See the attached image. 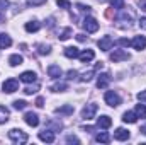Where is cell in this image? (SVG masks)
I'll return each mask as SVG.
<instances>
[{
	"mask_svg": "<svg viewBox=\"0 0 146 145\" xmlns=\"http://www.w3.org/2000/svg\"><path fill=\"white\" fill-rule=\"evenodd\" d=\"M61 68L58 67V65H49L48 67V75L51 77V79H60L61 77Z\"/></svg>",
	"mask_w": 146,
	"mask_h": 145,
	"instance_id": "17",
	"label": "cell"
},
{
	"mask_svg": "<svg viewBox=\"0 0 146 145\" xmlns=\"http://www.w3.org/2000/svg\"><path fill=\"white\" fill-rule=\"evenodd\" d=\"M110 80H112L110 73H107V72L100 73V75L97 77V87H99V89H106V87L110 84Z\"/></svg>",
	"mask_w": 146,
	"mask_h": 145,
	"instance_id": "8",
	"label": "cell"
},
{
	"mask_svg": "<svg viewBox=\"0 0 146 145\" xmlns=\"http://www.w3.org/2000/svg\"><path fill=\"white\" fill-rule=\"evenodd\" d=\"M9 118H10V111L5 108V106H0V125L7 123Z\"/></svg>",
	"mask_w": 146,
	"mask_h": 145,
	"instance_id": "23",
	"label": "cell"
},
{
	"mask_svg": "<svg viewBox=\"0 0 146 145\" xmlns=\"http://www.w3.org/2000/svg\"><path fill=\"white\" fill-rule=\"evenodd\" d=\"M53 92H65V91H68V84L66 82H56V84H53L51 87H49Z\"/></svg>",
	"mask_w": 146,
	"mask_h": 145,
	"instance_id": "18",
	"label": "cell"
},
{
	"mask_svg": "<svg viewBox=\"0 0 146 145\" xmlns=\"http://www.w3.org/2000/svg\"><path fill=\"white\" fill-rule=\"evenodd\" d=\"M2 22H5V14L0 12V24H2Z\"/></svg>",
	"mask_w": 146,
	"mask_h": 145,
	"instance_id": "47",
	"label": "cell"
},
{
	"mask_svg": "<svg viewBox=\"0 0 146 145\" xmlns=\"http://www.w3.org/2000/svg\"><path fill=\"white\" fill-rule=\"evenodd\" d=\"M129 137H131V133L126 128H117L114 132V138L119 140V142H126V140H129Z\"/></svg>",
	"mask_w": 146,
	"mask_h": 145,
	"instance_id": "12",
	"label": "cell"
},
{
	"mask_svg": "<svg viewBox=\"0 0 146 145\" xmlns=\"http://www.w3.org/2000/svg\"><path fill=\"white\" fill-rule=\"evenodd\" d=\"M70 36H72V29H70V28H65V29L60 33V36H58V38H60L61 41H66Z\"/></svg>",
	"mask_w": 146,
	"mask_h": 145,
	"instance_id": "31",
	"label": "cell"
},
{
	"mask_svg": "<svg viewBox=\"0 0 146 145\" xmlns=\"http://www.w3.org/2000/svg\"><path fill=\"white\" fill-rule=\"evenodd\" d=\"M78 55H80V50H78L76 46H68V48H65V56H66V58H78Z\"/></svg>",
	"mask_w": 146,
	"mask_h": 145,
	"instance_id": "20",
	"label": "cell"
},
{
	"mask_svg": "<svg viewBox=\"0 0 146 145\" xmlns=\"http://www.w3.org/2000/svg\"><path fill=\"white\" fill-rule=\"evenodd\" d=\"M9 138H10L14 144H26V142L29 140L27 133H24V132L19 130V128H12V130L9 132Z\"/></svg>",
	"mask_w": 146,
	"mask_h": 145,
	"instance_id": "2",
	"label": "cell"
},
{
	"mask_svg": "<svg viewBox=\"0 0 146 145\" xmlns=\"http://www.w3.org/2000/svg\"><path fill=\"white\" fill-rule=\"evenodd\" d=\"M110 7H112L114 10H121V9H124L126 5H124V0H110Z\"/></svg>",
	"mask_w": 146,
	"mask_h": 145,
	"instance_id": "30",
	"label": "cell"
},
{
	"mask_svg": "<svg viewBox=\"0 0 146 145\" xmlns=\"http://www.w3.org/2000/svg\"><path fill=\"white\" fill-rule=\"evenodd\" d=\"M104 99H106V103L109 104L110 108H117L121 104V96L117 92H114V91H107L106 96H104Z\"/></svg>",
	"mask_w": 146,
	"mask_h": 145,
	"instance_id": "4",
	"label": "cell"
},
{
	"mask_svg": "<svg viewBox=\"0 0 146 145\" xmlns=\"http://www.w3.org/2000/svg\"><path fill=\"white\" fill-rule=\"evenodd\" d=\"M115 44H119V46H126V48H127V46H131V41L126 39V38H121V39L115 41Z\"/></svg>",
	"mask_w": 146,
	"mask_h": 145,
	"instance_id": "35",
	"label": "cell"
},
{
	"mask_svg": "<svg viewBox=\"0 0 146 145\" xmlns=\"http://www.w3.org/2000/svg\"><path fill=\"white\" fill-rule=\"evenodd\" d=\"M97 111H99V106H97V104H94V103H92V104H87L85 108L82 109V118L87 119V121H88V119H94L95 114H97Z\"/></svg>",
	"mask_w": 146,
	"mask_h": 145,
	"instance_id": "5",
	"label": "cell"
},
{
	"mask_svg": "<svg viewBox=\"0 0 146 145\" xmlns=\"http://www.w3.org/2000/svg\"><path fill=\"white\" fill-rule=\"evenodd\" d=\"M73 111H75V108H73L72 104H65V106L56 108V113H58V114H66V116L73 114Z\"/></svg>",
	"mask_w": 146,
	"mask_h": 145,
	"instance_id": "22",
	"label": "cell"
},
{
	"mask_svg": "<svg viewBox=\"0 0 146 145\" xmlns=\"http://www.w3.org/2000/svg\"><path fill=\"white\" fill-rule=\"evenodd\" d=\"M139 132H141L143 135H146V125H145V126H141V130H139Z\"/></svg>",
	"mask_w": 146,
	"mask_h": 145,
	"instance_id": "48",
	"label": "cell"
},
{
	"mask_svg": "<svg viewBox=\"0 0 146 145\" xmlns=\"http://www.w3.org/2000/svg\"><path fill=\"white\" fill-rule=\"evenodd\" d=\"M95 140H97L99 144H109L110 142V135L107 133V132H100V133H97Z\"/></svg>",
	"mask_w": 146,
	"mask_h": 145,
	"instance_id": "25",
	"label": "cell"
},
{
	"mask_svg": "<svg viewBox=\"0 0 146 145\" xmlns=\"http://www.w3.org/2000/svg\"><path fill=\"white\" fill-rule=\"evenodd\" d=\"M12 44V39L9 34H5V33H2L0 34V50H5V48H9Z\"/></svg>",
	"mask_w": 146,
	"mask_h": 145,
	"instance_id": "21",
	"label": "cell"
},
{
	"mask_svg": "<svg viewBox=\"0 0 146 145\" xmlns=\"http://www.w3.org/2000/svg\"><path fill=\"white\" fill-rule=\"evenodd\" d=\"M122 121H124V123H136V121H138V116H136L134 111H126V113L122 114Z\"/></svg>",
	"mask_w": 146,
	"mask_h": 145,
	"instance_id": "19",
	"label": "cell"
},
{
	"mask_svg": "<svg viewBox=\"0 0 146 145\" xmlns=\"http://www.w3.org/2000/svg\"><path fill=\"white\" fill-rule=\"evenodd\" d=\"M46 0H26V3L29 5V7H39V5H42Z\"/></svg>",
	"mask_w": 146,
	"mask_h": 145,
	"instance_id": "33",
	"label": "cell"
},
{
	"mask_svg": "<svg viewBox=\"0 0 146 145\" xmlns=\"http://www.w3.org/2000/svg\"><path fill=\"white\" fill-rule=\"evenodd\" d=\"M83 132H87V133H92V132H94V126H83Z\"/></svg>",
	"mask_w": 146,
	"mask_h": 145,
	"instance_id": "45",
	"label": "cell"
},
{
	"mask_svg": "<svg viewBox=\"0 0 146 145\" xmlns=\"http://www.w3.org/2000/svg\"><path fill=\"white\" fill-rule=\"evenodd\" d=\"M95 70H97V68H92V70H88V72H83L82 73V77H80V80H82V82H90V80L94 79Z\"/></svg>",
	"mask_w": 146,
	"mask_h": 145,
	"instance_id": "28",
	"label": "cell"
},
{
	"mask_svg": "<svg viewBox=\"0 0 146 145\" xmlns=\"http://www.w3.org/2000/svg\"><path fill=\"white\" fill-rule=\"evenodd\" d=\"M131 46L138 51H143L146 48V38L145 36H136L133 41H131Z\"/></svg>",
	"mask_w": 146,
	"mask_h": 145,
	"instance_id": "10",
	"label": "cell"
},
{
	"mask_svg": "<svg viewBox=\"0 0 146 145\" xmlns=\"http://www.w3.org/2000/svg\"><path fill=\"white\" fill-rule=\"evenodd\" d=\"M110 62H114V63H117V62H124V60H129L131 56H129V53L127 51H124V50H114L112 53L109 55Z\"/></svg>",
	"mask_w": 146,
	"mask_h": 145,
	"instance_id": "6",
	"label": "cell"
},
{
	"mask_svg": "<svg viewBox=\"0 0 146 145\" xmlns=\"http://www.w3.org/2000/svg\"><path fill=\"white\" fill-rule=\"evenodd\" d=\"M37 53L39 55H49L51 53V46L49 44H37Z\"/></svg>",
	"mask_w": 146,
	"mask_h": 145,
	"instance_id": "29",
	"label": "cell"
},
{
	"mask_svg": "<svg viewBox=\"0 0 146 145\" xmlns=\"http://www.w3.org/2000/svg\"><path fill=\"white\" fill-rule=\"evenodd\" d=\"M27 106V103L26 101H22V99H17V101H14V108L17 109V111H22V109H26Z\"/></svg>",
	"mask_w": 146,
	"mask_h": 145,
	"instance_id": "32",
	"label": "cell"
},
{
	"mask_svg": "<svg viewBox=\"0 0 146 145\" xmlns=\"http://www.w3.org/2000/svg\"><path fill=\"white\" fill-rule=\"evenodd\" d=\"M24 62V58L21 56V55H10V58H9V65L10 67H17V65H21Z\"/></svg>",
	"mask_w": 146,
	"mask_h": 145,
	"instance_id": "26",
	"label": "cell"
},
{
	"mask_svg": "<svg viewBox=\"0 0 146 145\" xmlns=\"http://www.w3.org/2000/svg\"><path fill=\"white\" fill-rule=\"evenodd\" d=\"M76 39H78V41H85V36H83V34H76Z\"/></svg>",
	"mask_w": 146,
	"mask_h": 145,
	"instance_id": "46",
	"label": "cell"
},
{
	"mask_svg": "<svg viewBox=\"0 0 146 145\" xmlns=\"http://www.w3.org/2000/svg\"><path fill=\"white\" fill-rule=\"evenodd\" d=\"M134 113H136V116L138 118H141V119H146V106L141 103V104H138L136 108H134Z\"/></svg>",
	"mask_w": 146,
	"mask_h": 145,
	"instance_id": "27",
	"label": "cell"
},
{
	"mask_svg": "<svg viewBox=\"0 0 146 145\" xmlns=\"http://www.w3.org/2000/svg\"><path fill=\"white\" fill-rule=\"evenodd\" d=\"M39 28H41V24H39L37 21H29V22H26V31H27V33H36V31H39Z\"/></svg>",
	"mask_w": 146,
	"mask_h": 145,
	"instance_id": "24",
	"label": "cell"
},
{
	"mask_svg": "<svg viewBox=\"0 0 146 145\" xmlns=\"http://www.w3.org/2000/svg\"><path fill=\"white\" fill-rule=\"evenodd\" d=\"M76 77H78V72H76V70H68V72H66V79H68V80H73V79H76Z\"/></svg>",
	"mask_w": 146,
	"mask_h": 145,
	"instance_id": "38",
	"label": "cell"
},
{
	"mask_svg": "<svg viewBox=\"0 0 146 145\" xmlns=\"http://www.w3.org/2000/svg\"><path fill=\"white\" fill-rule=\"evenodd\" d=\"M56 5L61 7V9H70V7H72V3H70L68 0H56Z\"/></svg>",
	"mask_w": 146,
	"mask_h": 145,
	"instance_id": "34",
	"label": "cell"
},
{
	"mask_svg": "<svg viewBox=\"0 0 146 145\" xmlns=\"http://www.w3.org/2000/svg\"><path fill=\"white\" fill-rule=\"evenodd\" d=\"M138 99H139L143 104H146V91H141V92L138 94Z\"/></svg>",
	"mask_w": 146,
	"mask_h": 145,
	"instance_id": "40",
	"label": "cell"
},
{
	"mask_svg": "<svg viewBox=\"0 0 146 145\" xmlns=\"http://www.w3.org/2000/svg\"><path fill=\"white\" fill-rule=\"evenodd\" d=\"M110 125H112V119H110L109 116H100L99 119H97V126L99 128H102V130H107V128H110Z\"/></svg>",
	"mask_w": 146,
	"mask_h": 145,
	"instance_id": "16",
	"label": "cell"
},
{
	"mask_svg": "<svg viewBox=\"0 0 146 145\" xmlns=\"http://www.w3.org/2000/svg\"><path fill=\"white\" fill-rule=\"evenodd\" d=\"M2 89H3V92L12 94V92H15V91L19 89V82H17L15 79H7V80L2 84Z\"/></svg>",
	"mask_w": 146,
	"mask_h": 145,
	"instance_id": "7",
	"label": "cell"
},
{
	"mask_svg": "<svg viewBox=\"0 0 146 145\" xmlns=\"http://www.w3.org/2000/svg\"><path fill=\"white\" fill-rule=\"evenodd\" d=\"M24 121H26L29 126H37V125H39V116H37L36 113L29 111V113L24 114Z\"/></svg>",
	"mask_w": 146,
	"mask_h": 145,
	"instance_id": "14",
	"label": "cell"
},
{
	"mask_svg": "<svg viewBox=\"0 0 146 145\" xmlns=\"http://www.w3.org/2000/svg\"><path fill=\"white\" fill-rule=\"evenodd\" d=\"M97 46H99L102 51H109V50H112V46H114V41H112L110 36H104L102 39H99Z\"/></svg>",
	"mask_w": 146,
	"mask_h": 145,
	"instance_id": "9",
	"label": "cell"
},
{
	"mask_svg": "<svg viewBox=\"0 0 146 145\" xmlns=\"http://www.w3.org/2000/svg\"><path fill=\"white\" fill-rule=\"evenodd\" d=\"M36 79H37V75L33 70H26V72L21 73V80L26 82V84H33V82H36Z\"/></svg>",
	"mask_w": 146,
	"mask_h": 145,
	"instance_id": "15",
	"label": "cell"
},
{
	"mask_svg": "<svg viewBox=\"0 0 146 145\" xmlns=\"http://www.w3.org/2000/svg\"><path fill=\"white\" fill-rule=\"evenodd\" d=\"M39 140L41 142H46V144H53L54 142V132H51V130L39 132Z\"/></svg>",
	"mask_w": 146,
	"mask_h": 145,
	"instance_id": "13",
	"label": "cell"
},
{
	"mask_svg": "<svg viewBox=\"0 0 146 145\" xmlns=\"http://www.w3.org/2000/svg\"><path fill=\"white\" fill-rule=\"evenodd\" d=\"M37 89H39L37 85H29V87H26V89H24V92H26L27 96H31V94H34V92H37Z\"/></svg>",
	"mask_w": 146,
	"mask_h": 145,
	"instance_id": "36",
	"label": "cell"
},
{
	"mask_svg": "<svg viewBox=\"0 0 146 145\" xmlns=\"http://www.w3.org/2000/svg\"><path fill=\"white\" fill-rule=\"evenodd\" d=\"M76 7H78L82 12H90V7H88V5H83V3H76Z\"/></svg>",
	"mask_w": 146,
	"mask_h": 145,
	"instance_id": "41",
	"label": "cell"
},
{
	"mask_svg": "<svg viewBox=\"0 0 146 145\" xmlns=\"http://www.w3.org/2000/svg\"><path fill=\"white\" fill-rule=\"evenodd\" d=\"M36 106L37 108H42V106H44V99H42V97H37L36 99Z\"/></svg>",
	"mask_w": 146,
	"mask_h": 145,
	"instance_id": "42",
	"label": "cell"
},
{
	"mask_svg": "<svg viewBox=\"0 0 146 145\" xmlns=\"http://www.w3.org/2000/svg\"><path fill=\"white\" fill-rule=\"evenodd\" d=\"M119 14H117V17H115V26L117 28H121V29H131L133 28V22H134V10H131L129 7L126 9H121V10H117Z\"/></svg>",
	"mask_w": 146,
	"mask_h": 145,
	"instance_id": "1",
	"label": "cell"
},
{
	"mask_svg": "<svg viewBox=\"0 0 146 145\" xmlns=\"http://www.w3.org/2000/svg\"><path fill=\"white\" fill-rule=\"evenodd\" d=\"M78 58H80L82 63H90V62L95 58V53H94V50H83V51L78 55Z\"/></svg>",
	"mask_w": 146,
	"mask_h": 145,
	"instance_id": "11",
	"label": "cell"
},
{
	"mask_svg": "<svg viewBox=\"0 0 146 145\" xmlns=\"http://www.w3.org/2000/svg\"><path fill=\"white\" fill-rule=\"evenodd\" d=\"M139 28L146 31V17H141V21H139Z\"/></svg>",
	"mask_w": 146,
	"mask_h": 145,
	"instance_id": "44",
	"label": "cell"
},
{
	"mask_svg": "<svg viewBox=\"0 0 146 145\" xmlns=\"http://www.w3.org/2000/svg\"><path fill=\"white\" fill-rule=\"evenodd\" d=\"M66 142H68V144H80V140H78L75 135H68V137H66Z\"/></svg>",
	"mask_w": 146,
	"mask_h": 145,
	"instance_id": "39",
	"label": "cell"
},
{
	"mask_svg": "<svg viewBox=\"0 0 146 145\" xmlns=\"http://www.w3.org/2000/svg\"><path fill=\"white\" fill-rule=\"evenodd\" d=\"M138 5H139V9H141V10H145V12H146V0H139V2H138Z\"/></svg>",
	"mask_w": 146,
	"mask_h": 145,
	"instance_id": "43",
	"label": "cell"
},
{
	"mask_svg": "<svg viewBox=\"0 0 146 145\" xmlns=\"http://www.w3.org/2000/svg\"><path fill=\"white\" fill-rule=\"evenodd\" d=\"M7 7H9V0H0V12L2 14H5Z\"/></svg>",
	"mask_w": 146,
	"mask_h": 145,
	"instance_id": "37",
	"label": "cell"
},
{
	"mask_svg": "<svg viewBox=\"0 0 146 145\" xmlns=\"http://www.w3.org/2000/svg\"><path fill=\"white\" fill-rule=\"evenodd\" d=\"M83 29L87 31V33H97L99 31V22H97V19L95 17H90V15H87L85 19H83Z\"/></svg>",
	"mask_w": 146,
	"mask_h": 145,
	"instance_id": "3",
	"label": "cell"
}]
</instances>
